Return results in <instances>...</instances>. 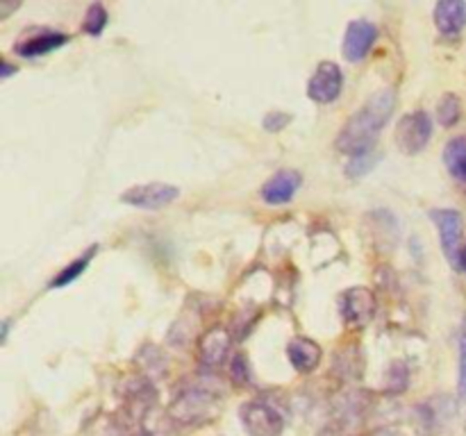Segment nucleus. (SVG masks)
I'll list each match as a JSON object with an SVG mask.
<instances>
[{"label":"nucleus","instance_id":"b1692460","mask_svg":"<svg viewBox=\"0 0 466 436\" xmlns=\"http://www.w3.org/2000/svg\"><path fill=\"white\" fill-rule=\"evenodd\" d=\"M14 71H18V68H14L7 59H3V62H0V77H3V80H7Z\"/></svg>","mask_w":466,"mask_h":436},{"label":"nucleus","instance_id":"412c9836","mask_svg":"<svg viewBox=\"0 0 466 436\" xmlns=\"http://www.w3.org/2000/svg\"><path fill=\"white\" fill-rule=\"evenodd\" d=\"M230 372H232V380H235L237 384H248L250 368H248V362H246V357L241 352H237L235 357H232Z\"/></svg>","mask_w":466,"mask_h":436},{"label":"nucleus","instance_id":"2eb2a0df","mask_svg":"<svg viewBox=\"0 0 466 436\" xmlns=\"http://www.w3.org/2000/svg\"><path fill=\"white\" fill-rule=\"evenodd\" d=\"M444 164L449 175L466 186V136H453L444 148Z\"/></svg>","mask_w":466,"mask_h":436},{"label":"nucleus","instance_id":"20e7f679","mask_svg":"<svg viewBox=\"0 0 466 436\" xmlns=\"http://www.w3.org/2000/svg\"><path fill=\"white\" fill-rule=\"evenodd\" d=\"M432 139V118L423 109L408 112L396 125V145L405 154H419Z\"/></svg>","mask_w":466,"mask_h":436},{"label":"nucleus","instance_id":"1a4fd4ad","mask_svg":"<svg viewBox=\"0 0 466 436\" xmlns=\"http://www.w3.org/2000/svg\"><path fill=\"white\" fill-rule=\"evenodd\" d=\"M378 39V27L373 25L367 18H355L349 23L344 32V41H341V54L346 57V62L358 64L371 53L373 44Z\"/></svg>","mask_w":466,"mask_h":436},{"label":"nucleus","instance_id":"9b49d317","mask_svg":"<svg viewBox=\"0 0 466 436\" xmlns=\"http://www.w3.org/2000/svg\"><path fill=\"white\" fill-rule=\"evenodd\" d=\"M437 32L446 39H455L466 27V0H437L432 9Z\"/></svg>","mask_w":466,"mask_h":436},{"label":"nucleus","instance_id":"393cba45","mask_svg":"<svg viewBox=\"0 0 466 436\" xmlns=\"http://www.w3.org/2000/svg\"><path fill=\"white\" fill-rule=\"evenodd\" d=\"M460 271L466 275V241L462 243V250H460Z\"/></svg>","mask_w":466,"mask_h":436},{"label":"nucleus","instance_id":"dca6fc26","mask_svg":"<svg viewBox=\"0 0 466 436\" xmlns=\"http://www.w3.org/2000/svg\"><path fill=\"white\" fill-rule=\"evenodd\" d=\"M96 250H98V245H94V248L85 250V253H82L80 257L73 259V262L68 263V266H64L62 271H59L57 275H55L53 280H50V284H48L50 289H62V286H68V284H71V282H76L77 277H80L82 272L86 271V266H89L91 259H94Z\"/></svg>","mask_w":466,"mask_h":436},{"label":"nucleus","instance_id":"5701e85b","mask_svg":"<svg viewBox=\"0 0 466 436\" xmlns=\"http://www.w3.org/2000/svg\"><path fill=\"white\" fill-rule=\"evenodd\" d=\"M23 5V0H0V21H7Z\"/></svg>","mask_w":466,"mask_h":436},{"label":"nucleus","instance_id":"39448f33","mask_svg":"<svg viewBox=\"0 0 466 436\" xmlns=\"http://www.w3.org/2000/svg\"><path fill=\"white\" fill-rule=\"evenodd\" d=\"M378 309L376 293L367 286H350L339 295V313L349 327H367Z\"/></svg>","mask_w":466,"mask_h":436},{"label":"nucleus","instance_id":"423d86ee","mask_svg":"<svg viewBox=\"0 0 466 436\" xmlns=\"http://www.w3.org/2000/svg\"><path fill=\"white\" fill-rule=\"evenodd\" d=\"M177 198H180V189L176 184H167V182L135 184L121 193V203L130 204L135 209H148V212L168 207Z\"/></svg>","mask_w":466,"mask_h":436},{"label":"nucleus","instance_id":"f257e3e1","mask_svg":"<svg viewBox=\"0 0 466 436\" xmlns=\"http://www.w3.org/2000/svg\"><path fill=\"white\" fill-rule=\"evenodd\" d=\"M396 109V91L380 89L344 123V127L337 134V150L349 157L371 153L380 136L382 127L390 123L391 114Z\"/></svg>","mask_w":466,"mask_h":436},{"label":"nucleus","instance_id":"6e6552de","mask_svg":"<svg viewBox=\"0 0 466 436\" xmlns=\"http://www.w3.org/2000/svg\"><path fill=\"white\" fill-rule=\"evenodd\" d=\"M344 89V73L335 62H321L308 82V98L317 104L335 103Z\"/></svg>","mask_w":466,"mask_h":436},{"label":"nucleus","instance_id":"aec40b11","mask_svg":"<svg viewBox=\"0 0 466 436\" xmlns=\"http://www.w3.org/2000/svg\"><path fill=\"white\" fill-rule=\"evenodd\" d=\"M376 154L367 153V154H360V157H350V164L349 168H346V173H349L350 177H360L364 175V173H369L373 168V164H376Z\"/></svg>","mask_w":466,"mask_h":436},{"label":"nucleus","instance_id":"ddd939ff","mask_svg":"<svg viewBox=\"0 0 466 436\" xmlns=\"http://www.w3.org/2000/svg\"><path fill=\"white\" fill-rule=\"evenodd\" d=\"M287 359H289V363L296 371L308 375V372L319 368L323 359V350L317 341L308 339V336H294L289 345H287Z\"/></svg>","mask_w":466,"mask_h":436},{"label":"nucleus","instance_id":"cd10ccee","mask_svg":"<svg viewBox=\"0 0 466 436\" xmlns=\"http://www.w3.org/2000/svg\"><path fill=\"white\" fill-rule=\"evenodd\" d=\"M135 436H150L148 431H139V434H135Z\"/></svg>","mask_w":466,"mask_h":436},{"label":"nucleus","instance_id":"6ab92c4d","mask_svg":"<svg viewBox=\"0 0 466 436\" xmlns=\"http://www.w3.org/2000/svg\"><path fill=\"white\" fill-rule=\"evenodd\" d=\"M460 368H458V393L460 398L466 400V313L460 325Z\"/></svg>","mask_w":466,"mask_h":436},{"label":"nucleus","instance_id":"bb28decb","mask_svg":"<svg viewBox=\"0 0 466 436\" xmlns=\"http://www.w3.org/2000/svg\"><path fill=\"white\" fill-rule=\"evenodd\" d=\"M378 436H403V434H399V431H391V430H385V431H380V434Z\"/></svg>","mask_w":466,"mask_h":436},{"label":"nucleus","instance_id":"4be33fe9","mask_svg":"<svg viewBox=\"0 0 466 436\" xmlns=\"http://www.w3.org/2000/svg\"><path fill=\"white\" fill-rule=\"evenodd\" d=\"M291 123V116L287 112H271L264 116L262 125L267 132H282Z\"/></svg>","mask_w":466,"mask_h":436},{"label":"nucleus","instance_id":"a878e982","mask_svg":"<svg viewBox=\"0 0 466 436\" xmlns=\"http://www.w3.org/2000/svg\"><path fill=\"white\" fill-rule=\"evenodd\" d=\"M7 334H9V321H3V343L7 341Z\"/></svg>","mask_w":466,"mask_h":436},{"label":"nucleus","instance_id":"f03ea898","mask_svg":"<svg viewBox=\"0 0 466 436\" xmlns=\"http://www.w3.org/2000/svg\"><path fill=\"white\" fill-rule=\"evenodd\" d=\"M218 407H221V402H218V395L214 393L212 389L194 384L187 386V389L173 400L171 407H168V418H171L173 422H177V425H203V422L212 421V418L217 416Z\"/></svg>","mask_w":466,"mask_h":436},{"label":"nucleus","instance_id":"f8f14e48","mask_svg":"<svg viewBox=\"0 0 466 436\" xmlns=\"http://www.w3.org/2000/svg\"><path fill=\"white\" fill-rule=\"evenodd\" d=\"M300 184H303V175L294 171V168L273 173L262 186V200L267 204H287L299 193Z\"/></svg>","mask_w":466,"mask_h":436},{"label":"nucleus","instance_id":"0eeeda50","mask_svg":"<svg viewBox=\"0 0 466 436\" xmlns=\"http://www.w3.org/2000/svg\"><path fill=\"white\" fill-rule=\"evenodd\" d=\"M432 223H435L437 232H440L441 250H444L446 259L453 268H460V250H462V213L458 209H432L431 212Z\"/></svg>","mask_w":466,"mask_h":436},{"label":"nucleus","instance_id":"9d476101","mask_svg":"<svg viewBox=\"0 0 466 436\" xmlns=\"http://www.w3.org/2000/svg\"><path fill=\"white\" fill-rule=\"evenodd\" d=\"M232 348V336L226 327H212L198 341V362L205 368H218L228 359Z\"/></svg>","mask_w":466,"mask_h":436},{"label":"nucleus","instance_id":"f3484780","mask_svg":"<svg viewBox=\"0 0 466 436\" xmlns=\"http://www.w3.org/2000/svg\"><path fill=\"white\" fill-rule=\"evenodd\" d=\"M107 23H109V14L107 9H105V5L91 3L89 7H86L85 18H82V32L89 36H100L105 27H107Z\"/></svg>","mask_w":466,"mask_h":436},{"label":"nucleus","instance_id":"a211bd4d","mask_svg":"<svg viewBox=\"0 0 466 436\" xmlns=\"http://www.w3.org/2000/svg\"><path fill=\"white\" fill-rule=\"evenodd\" d=\"M462 118V100L455 94L441 95L440 104H437V121L444 127H455Z\"/></svg>","mask_w":466,"mask_h":436},{"label":"nucleus","instance_id":"4468645a","mask_svg":"<svg viewBox=\"0 0 466 436\" xmlns=\"http://www.w3.org/2000/svg\"><path fill=\"white\" fill-rule=\"evenodd\" d=\"M66 41H68V35H64V32L44 30V32H39V35L23 39L21 44H16V48L14 50H16V54H21V57L35 59V57H44V54L62 48Z\"/></svg>","mask_w":466,"mask_h":436},{"label":"nucleus","instance_id":"7ed1b4c3","mask_svg":"<svg viewBox=\"0 0 466 436\" xmlns=\"http://www.w3.org/2000/svg\"><path fill=\"white\" fill-rule=\"evenodd\" d=\"M241 425L248 436H282L285 418L267 400H250L239 411Z\"/></svg>","mask_w":466,"mask_h":436}]
</instances>
